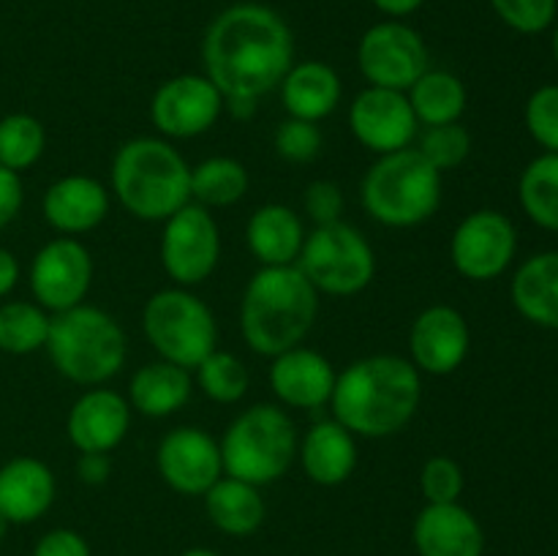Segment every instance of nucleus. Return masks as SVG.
<instances>
[{"mask_svg":"<svg viewBox=\"0 0 558 556\" xmlns=\"http://www.w3.org/2000/svg\"><path fill=\"white\" fill-rule=\"evenodd\" d=\"M205 76L227 101H259L294 65V38L281 14L238 3L210 22L202 41Z\"/></svg>","mask_w":558,"mask_h":556,"instance_id":"1","label":"nucleus"},{"mask_svg":"<svg viewBox=\"0 0 558 556\" xmlns=\"http://www.w3.org/2000/svg\"><path fill=\"white\" fill-rule=\"evenodd\" d=\"M423 382L412 360L401 354H371L354 360L332 387V420L365 439L392 436L414 418Z\"/></svg>","mask_w":558,"mask_h":556,"instance_id":"2","label":"nucleus"},{"mask_svg":"<svg viewBox=\"0 0 558 556\" xmlns=\"http://www.w3.org/2000/svg\"><path fill=\"white\" fill-rule=\"evenodd\" d=\"M319 314V292L298 265L262 267L240 303V330L256 354L276 358L300 347Z\"/></svg>","mask_w":558,"mask_h":556,"instance_id":"3","label":"nucleus"},{"mask_svg":"<svg viewBox=\"0 0 558 556\" xmlns=\"http://www.w3.org/2000/svg\"><path fill=\"white\" fill-rule=\"evenodd\" d=\"M112 191L140 221H167L191 202V167L169 142L136 136L114 153Z\"/></svg>","mask_w":558,"mask_h":556,"instance_id":"4","label":"nucleus"},{"mask_svg":"<svg viewBox=\"0 0 558 556\" xmlns=\"http://www.w3.org/2000/svg\"><path fill=\"white\" fill-rule=\"evenodd\" d=\"M49 360L65 379L76 385H104L125 363V333L107 311L96 305H74L49 316Z\"/></svg>","mask_w":558,"mask_h":556,"instance_id":"5","label":"nucleus"},{"mask_svg":"<svg viewBox=\"0 0 558 556\" xmlns=\"http://www.w3.org/2000/svg\"><path fill=\"white\" fill-rule=\"evenodd\" d=\"M360 200L368 216L385 227L407 229L428 221L441 205V172L417 147L379 156L365 172Z\"/></svg>","mask_w":558,"mask_h":556,"instance_id":"6","label":"nucleus"},{"mask_svg":"<svg viewBox=\"0 0 558 556\" xmlns=\"http://www.w3.org/2000/svg\"><path fill=\"white\" fill-rule=\"evenodd\" d=\"M227 478L251 485H270L289 472L298 458L294 420L276 403H256L229 423L218 442Z\"/></svg>","mask_w":558,"mask_h":556,"instance_id":"7","label":"nucleus"},{"mask_svg":"<svg viewBox=\"0 0 558 556\" xmlns=\"http://www.w3.org/2000/svg\"><path fill=\"white\" fill-rule=\"evenodd\" d=\"M142 327L161 360L191 371L216 352L218 325L205 300L185 287L161 289L147 300Z\"/></svg>","mask_w":558,"mask_h":556,"instance_id":"8","label":"nucleus"},{"mask_svg":"<svg viewBox=\"0 0 558 556\" xmlns=\"http://www.w3.org/2000/svg\"><path fill=\"white\" fill-rule=\"evenodd\" d=\"M298 267L316 292L349 298L374 281L376 256L368 240L352 223L336 221L305 234Z\"/></svg>","mask_w":558,"mask_h":556,"instance_id":"9","label":"nucleus"},{"mask_svg":"<svg viewBox=\"0 0 558 556\" xmlns=\"http://www.w3.org/2000/svg\"><path fill=\"white\" fill-rule=\"evenodd\" d=\"M221 256V234L210 210L196 202L163 221L161 265L178 287H196L213 276Z\"/></svg>","mask_w":558,"mask_h":556,"instance_id":"10","label":"nucleus"},{"mask_svg":"<svg viewBox=\"0 0 558 556\" xmlns=\"http://www.w3.org/2000/svg\"><path fill=\"white\" fill-rule=\"evenodd\" d=\"M428 60L423 36L403 22H379L360 38L357 65L371 87L407 93L430 69Z\"/></svg>","mask_w":558,"mask_h":556,"instance_id":"11","label":"nucleus"},{"mask_svg":"<svg viewBox=\"0 0 558 556\" xmlns=\"http://www.w3.org/2000/svg\"><path fill=\"white\" fill-rule=\"evenodd\" d=\"M518 249V232L499 210L469 213L450 240L456 270L469 281H490L510 267Z\"/></svg>","mask_w":558,"mask_h":556,"instance_id":"12","label":"nucleus"},{"mask_svg":"<svg viewBox=\"0 0 558 556\" xmlns=\"http://www.w3.org/2000/svg\"><path fill=\"white\" fill-rule=\"evenodd\" d=\"M223 96L205 74H180L163 82L150 104L153 125L169 140H191L216 125Z\"/></svg>","mask_w":558,"mask_h":556,"instance_id":"13","label":"nucleus"},{"mask_svg":"<svg viewBox=\"0 0 558 556\" xmlns=\"http://www.w3.org/2000/svg\"><path fill=\"white\" fill-rule=\"evenodd\" d=\"M93 281L90 251L76 238H54L33 256L31 292L44 311H69L85 300Z\"/></svg>","mask_w":558,"mask_h":556,"instance_id":"14","label":"nucleus"},{"mask_svg":"<svg viewBox=\"0 0 558 556\" xmlns=\"http://www.w3.org/2000/svg\"><path fill=\"white\" fill-rule=\"evenodd\" d=\"M156 467L163 483L185 496H205L221 480V445L194 425L172 428L161 439Z\"/></svg>","mask_w":558,"mask_h":556,"instance_id":"15","label":"nucleus"},{"mask_svg":"<svg viewBox=\"0 0 558 556\" xmlns=\"http://www.w3.org/2000/svg\"><path fill=\"white\" fill-rule=\"evenodd\" d=\"M349 125L354 140L371 153H396L409 147L417 134V118L412 112L407 93L385 90V87H365L349 107Z\"/></svg>","mask_w":558,"mask_h":556,"instance_id":"16","label":"nucleus"},{"mask_svg":"<svg viewBox=\"0 0 558 556\" xmlns=\"http://www.w3.org/2000/svg\"><path fill=\"white\" fill-rule=\"evenodd\" d=\"M472 347L466 316L452 305H430L409 330V352L417 371L430 376H447L458 371Z\"/></svg>","mask_w":558,"mask_h":556,"instance_id":"17","label":"nucleus"},{"mask_svg":"<svg viewBox=\"0 0 558 556\" xmlns=\"http://www.w3.org/2000/svg\"><path fill=\"white\" fill-rule=\"evenodd\" d=\"M131 425V403L109 387L82 392L69 412L71 445L80 452H112Z\"/></svg>","mask_w":558,"mask_h":556,"instance_id":"18","label":"nucleus"},{"mask_svg":"<svg viewBox=\"0 0 558 556\" xmlns=\"http://www.w3.org/2000/svg\"><path fill=\"white\" fill-rule=\"evenodd\" d=\"M336 379L330 360L308 347L287 349L270 363L272 392L278 401L294 409H319L330 403Z\"/></svg>","mask_w":558,"mask_h":556,"instance_id":"19","label":"nucleus"},{"mask_svg":"<svg viewBox=\"0 0 558 556\" xmlns=\"http://www.w3.org/2000/svg\"><path fill=\"white\" fill-rule=\"evenodd\" d=\"M44 218L65 238L96 229L109 213V194L90 174H65L44 194Z\"/></svg>","mask_w":558,"mask_h":556,"instance_id":"20","label":"nucleus"},{"mask_svg":"<svg viewBox=\"0 0 558 556\" xmlns=\"http://www.w3.org/2000/svg\"><path fill=\"white\" fill-rule=\"evenodd\" d=\"M414 545L420 556H483L485 534L477 518L458 501L425 505L414 521Z\"/></svg>","mask_w":558,"mask_h":556,"instance_id":"21","label":"nucleus"},{"mask_svg":"<svg viewBox=\"0 0 558 556\" xmlns=\"http://www.w3.org/2000/svg\"><path fill=\"white\" fill-rule=\"evenodd\" d=\"M54 501V474L38 458H14L0 467V516L9 523H31Z\"/></svg>","mask_w":558,"mask_h":556,"instance_id":"22","label":"nucleus"},{"mask_svg":"<svg viewBox=\"0 0 558 556\" xmlns=\"http://www.w3.org/2000/svg\"><path fill=\"white\" fill-rule=\"evenodd\" d=\"M300 463L316 485H341L357 467V442L338 420H322L305 431L298 445Z\"/></svg>","mask_w":558,"mask_h":556,"instance_id":"23","label":"nucleus"},{"mask_svg":"<svg viewBox=\"0 0 558 556\" xmlns=\"http://www.w3.org/2000/svg\"><path fill=\"white\" fill-rule=\"evenodd\" d=\"M248 251L262 262V267L298 265L305 243V229L298 213L289 205H262L245 227Z\"/></svg>","mask_w":558,"mask_h":556,"instance_id":"24","label":"nucleus"},{"mask_svg":"<svg viewBox=\"0 0 558 556\" xmlns=\"http://www.w3.org/2000/svg\"><path fill=\"white\" fill-rule=\"evenodd\" d=\"M278 87L289 118L319 123L341 104V80L336 69L322 60H303L292 65Z\"/></svg>","mask_w":558,"mask_h":556,"instance_id":"25","label":"nucleus"},{"mask_svg":"<svg viewBox=\"0 0 558 556\" xmlns=\"http://www.w3.org/2000/svg\"><path fill=\"white\" fill-rule=\"evenodd\" d=\"M512 303L534 325L558 330V251L534 254L518 267Z\"/></svg>","mask_w":558,"mask_h":556,"instance_id":"26","label":"nucleus"},{"mask_svg":"<svg viewBox=\"0 0 558 556\" xmlns=\"http://www.w3.org/2000/svg\"><path fill=\"white\" fill-rule=\"evenodd\" d=\"M191 398V374L169 360L147 363L131 376L129 403L147 418H169Z\"/></svg>","mask_w":558,"mask_h":556,"instance_id":"27","label":"nucleus"},{"mask_svg":"<svg viewBox=\"0 0 558 556\" xmlns=\"http://www.w3.org/2000/svg\"><path fill=\"white\" fill-rule=\"evenodd\" d=\"M205 507L210 521L234 537L254 534L265 521V499L259 488L234 478L218 480L205 494Z\"/></svg>","mask_w":558,"mask_h":556,"instance_id":"28","label":"nucleus"},{"mask_svg":"<svg viewBox=\"0 0 558 556\" xmlns=\"http://www.w3.org/2000/svg\"><path fill=\"white\" fill-rule=\"evenodd\" d=\"M412 112L417 123L428 125H445L458 123L466 109V87L450 71H425L417 82L407 90Z\"/></svg>","mask_w":558,"mask_h":556,"instance_id":"29","label":"nucleus"},{"mask_svg":"<svg viewBox=\"0 0 558 556\" xmlns=\"http://www.w3.org/2000/svg\"><path fill=\"white\" fill-rule=\"evenodd\" d=\"M248 191V169L227 156L205 158L191 169V200L202 207H229Z\"/></svg>","mask_w":558,"mask_h":556,"instance_id":"30","label":"nucleus"},{"mask_svg":"<svg viewBox=\"0 0 558 556\" xmlns=\"http://www.w3.org/2000/svg\"><path fill=\"white\" fill-rule=\"evenodd\" d=\"M518 196L537 227L558 232V153H545L523 169Z\"/></svg>","mask_w":558,"mask_h":556,"instance_id":"31","label":"nucleus"},{"mask_svg":"<svg viewBox=\"0 0 558 556\" xmlns=\"http://www.w3.org/2000/svg\"><path fill=\"white\" fill-rule=\"evenodd\" d=\"M49 336V316L38 303H14L0 305V349L9 354H31L44 349Z\"/></svg>","mask_w":558,"mask_h":556,"instance_id":"32","label":"nucleus"},{"mask_svg":"<svg viewBox=\"0 0 558 556\" xmlns=\"http://www.w3.org/2000/svg\"><path fill=\"white\" fill-rule=\"evenodd\" d=\"M47 134L33 114L14 112L0 120V164L11 172H25L41 158Z\"/></svg>","mask_w":558,"mask_h":556,"instance_id":"33","label":"nucleus"},{"mask_svg":"<svg viewBox=\"0 0 558 556\" xmlns=\"http://www.w3.org/2000/svg\"><path fill=\"white\" fill-rule=\"evenodd\" d=\"M196 379H199L202 392L218 403L240 401L248 392L251 382L243 360L234 358L232 352H221V349L210 352L196 365Z\"/></svg>","mask_w":558,"mask_h":556,"instance_id":"34","label":"nucleus"},{"mask_svg":"<svg viewBox=\"0 0 558 556\" xmlns=\"http://www.w3.org/2000/svg\"><path fill=\"white\" fill-rule=\"evenodd\" d=\"M417 150L423 153V158L430 167L447 172V169H458L469 158V153H472V134L461 123L428 125Z\"/></svg>","mask_w":558,"mask_h":556,"instance_id":"35","label":"nucleus"},{"mask_svg":"<svg viewBox=\"0 0 558 556\" xmlns=\"http://www.w3.org/2000/svg\"><path fill=\"white\" fill-rule=\"evenodd\" d=\"M490 5L505 25L526 36L548 31L558 11V0H490Z\"/></svg>","mask_w":558,"mask_h":556,"instance_id":"36","label":"nucleus"},{"mask_svg":"<svg viewBox=\"0 0 558 556\" xmlns=\"http://www.w3.org/2000/svg\"><path fill=\"white\" fill-rule=\"evenodd\" d=\"M420 491L428 505H450L463 491V472L452 458L434 456L420 472Z\"/></svg>","mask_w":558,"mask_h":556,"instance_id":"37","label":"nucleus"},{"mask_svg":"<svg viewBox=\"0 0 558 556\" xmlns=\"http://www.w3.org/2000/svg\"><path fill=\"white\" fill-rule=\"evenodd\" d=\"M526 129L548 153H558V85L532 93L526 104Z\"/></svg>","mask_w":558,"mask_h":556,"instance_id":"38","label":"nucleus"},{"mask_svg":"<svg viewBox=\"0 0 558 556\" xmlns=\"http://www.w3.org/2000/svg\"><path fill=\"white\" fill-rule=\"evenodd\" d=\"M276 150L278 156L292 164H308L319 156L322 150V131L311 120L289 118L278 125L276 131Z\"/></svg>","mask_w":558,"mask_h":556,"instance_id":"39","label":"nucleus"},{"mask_svg":"<svg viewBox=\"0 0 558 556\" xmlns=\"http://www.w3.org/2000/svg\"><path fill=\"white\" fill-rule=\"evenodd\" d=\"M305 213L311 216V221L316 227H325V223L341 221L343 213V194L338 189V183L332 180H314V183L305 189Z\"/></svg>","mask_w":558,"mask_h":556,"instance_id":"40","label":"nucleus"},{"mask_svg":"<svg viewBox=\"0 0 558 556\" xmlns=\"http://www.w3.org/2000/svg\"><path fill=\"white\" fill-rule=\"evenodd\" d=\"M33 556H90V548L74 529H52L38 540Z\"/></svg>","mask_w":558,"mask_h":556,"instance_id":"41","label":"nucleus"},{"mask_svg":"<svg viewBox=\"0 0 558 556\" xmlns=\"http://www.w3.org/2000/svg\"><path fill=\"white\" fill-rule=\"evenodd\" d=\"M22 200H25V191H22L20 174L0 164V229L9 227L20 216Z\"/></svg>","mask_w":558,"mask_h":556,"instance_id":"42","label":"nucleus"},{"mask_svg":"<svg viewBox=\"0 0 558 556\" xmlns=\"http://www.w3.org/2000/svg\"><path fill=\"white\" fill-rule=\"evenodd\" d=\"M109 472H112L109 452H82L80 461H76V474H80L82 483L87 485L107 483Z\"/></svg>","mask_w":558,"mask_h":556,"instance_id":"43","label":"nucleus"},{"mask_svg":"<svg viewBox=\"0 0 558 556\" xmlns=\"http://www.w3.org/2000/svg\"><path fill=\"white\" fill-rule=\"evenodd\" d=\"M16 281H20V262L11 251L0 249V298H5L16 287Z\"/></svg>","mask_w":558,"mask_h":556,"instance_id":"44","label":"nucleus"},{"mask_svg":"<svg viewBox=\"0 0 558 556\" xmlns=\"http://www.w3.org/2000/svg\"><path fill=\"white\" fill-rule=\"evenodd\" d=\"M423 3L425 0H374L376 9L385 11V14L390 16H407L412 14V11H417Z\"/></svg>","mask_w":558,"mask_h":556,"instance_id":"45","label":"nucleus"},{"mask_svg":"<svg viewBox=\"0 0 558 556\" xmlns=\"http://www.w3.org/2000/svg\"><path fill=\"white\" fill-rule=\"evenodd\" d=\"M183 556H218V554H213V551H207V548H191V551H185Z\"/></svg>","mask_w":558,"mask_h":556,"instance_id":"46","label":"nucleus"},{"mask_svg":"<svg viewBox=\"0 0 558 556\" xmlns=\"http://www.w3.org/2000/svg\"><path fill=\"white\" fill-rule=\"evenodd\" d=\"M550 47H554V58H556V63H558V25H556V31H554V38H550Z\"/></svg>","mask_w":558,"mask_h":556,"instance_id":"47","label":"nucleus"},{"mask_svg":"<svg viewBox=\"0 0 558 556\" xmlns=\"http://www.w3.org/2000/svg\"><path fill=\"white\" fill-rule=\"evenodd\" d=\"M9 527H11V523H9V521H5V518H3V516H0V540H3V537H5V532H9Z\"/></svg>","mask_w":558,"mask_h":556,"instance_id":"48","label":"nucleus"}]
</instances>
